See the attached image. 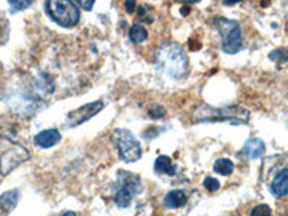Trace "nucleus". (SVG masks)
Returning <instances> with one entry per match:
<instances>
[{
	"label": "nucleus",
	"instance_id": "39448f33",
	"mask_svg": "<svg viewBox=\"0 0 288 216\" xmlns=\"http://www.w3.org/2000/svg\"><path fill=\"white\" fill-rule=\"evenodd\" d=\"M45 12L50 19L58 23L62 28H74L80 20V8L77 3L65 0V2H46Z\"/></svg>",
	"mask_w": 288,
	"mask_h": 216
},
{
	"label": "nucleus",
	"instance_id": "1a4fd4ad",
	"mask_svg": "<svg viewBox=\"0 0 288 216\" xmlns=\"http://www.w3.org/2000/svg\"><path fill=\"white\" fill-rule=\"evenodd\" d=\"M62 140L60 130L56 128H49V130H43L39 131L35 137H33V143L40 148H50L56 146Z\"/></svg>",
	"mask_w": 288,
	"mask_h": 216
},
{
	"label": "nucleus",
	"instance_id": "4468645a",
	"mask_svg": "<svg viewBox=\"0 0 288 216\" xmlns=\"http://www.w3.org/2000/svg\"><path fill=\"white\" fill-rule=\"evenodd\" d=\"M188 202V196L183 190H170L169 193L164 196V206L167 209H178V207H182L186 205Z\"/></svg>",
	"mask_w": 288,
	"mask_h": 216
},
{
	"label": "nucleus",
	"instance_id": "ddd939ff",
	"mask_svg": "<svg viewBox=\"0 0 288 216\" xmlns=\"http://www.w3.org/2000/svg\"><path fill=\"white\" fill-rule=\"evenodd\" d=\"M154 172L160 175H167V176H175L178 173V166L171 163V158L169 156H159L154 161Z\"/></svg>",
	"mask_w": 288,
	"mask_h": 216
},
{
	"label": "nucleus",
	"instance_id": "dca6fc26",
	"mask_svg": "<svg viewBox=\"0 0 288 216\" xmlns=\"http://www.w3.org/2000/svg\"><path fill=\"white\" fill-rule=\"evenodd\" d=\"M130 39L133 40L134 43H143L144 40L147 39V29L143 26V25H133L131 28H130Z\"/></svg>",
	"mask_w": 288,
	"mask_h": 216
},
{
	"label": "nucleus",
	"instance_id": "5701e85b",
	"mask_svg": "<svg viewBox=\"0 0 288 216\" xmlns=\"http://www.w3.org/2000/svg\"><path fill=\"white\" fill-rule=\"evenodd\" d=\"M58 216H77V213L72 212V210H65V212H61Z\"/></svg>",
	"mask_w": 288,
	"mask_h": 216
},
{
	"label": "nucleus",
	"instance_id": "7ed1b4c3",
	"mask_svg": "<svg viewBox=\"0 0 288 216\" xmlns=\"http://www.w3.org/2000/svg\"><path fill=\"white\" fill-rule=\"evenodd\" d=\"M143 192V182L141 177L136 173L120 170L117 176V186H116V195L114 202L121 209H126L131 205V200L136 195Z\"/></svg>",
	"mask_w": 288,
	"mask_h": 216
},
{
	"label": "nucleus",
	"instance_id": "6e6552de",
	"mask_svg": "<svg viewBox=\"0 0 288 216\" xmlns=\"http://www.w3.org/2000/svg\"><path fill=\"white\" fill-rule=\"evenodd\" d=\"M28 158H29V153L26 148L22 147L19 144L13 146L0 156V173L3 176H8L10 172H13L16 167L20 166Z\"/></svg>",
	"mask_w": 288,
	"mask_h": 216
},
{
	"label": "nucleus",
	"instance_id": "9d476101",
	"mask_svg": "<svg viewBox=\"0 0 288 216\" xmlns=\"http://www.w3.org/2000/svg\"><path fill=\"white\" fill-rule=\"evenodd\" d=\"M269 192L275 197H284L288 195V166L281 169L278 173L274 176L271 185H269Z\"/></svg>",
	"mask_w": 288,
	"mask_h": 216
},
{
	"label": "nucleus",
	"instance_id": "412c9836",
	"mask_svg": "<svg viewBox=\"0 0 288 216\" xmlns=\"http://www.w3.org/2000/svg\"><path fill=\"white\" fill-rule=\"evenodd\" d=\"M77 5L78 8H82L84 10H91L94 6V0H80Z\"/></svg>",
	"mask_w": 288,
	"mask_h": 216
},
{
	"label": "nucleus",
	"instance_id": "aec40b11",
	"mask_svg": "<svg viewBox=\"0 0 288 216\" xmlns=\"http://www.w3.org/2000/svg\"><path fill=\"white\" fill-rule=\"evenodd\" d=\"M149 113L153 118H161L166 116V110L161 107V105H154L153 108H150Z\"/></svg>",
	"mask_w": 288,
	"mask_h": 216
},
{
	"label": "nucleus",
	"instance_id": "20e7f679",
	"mask_svg": "<svg viewBox=\"0 0 288 216\" xmlns=\"http://www.w3.org/2000/svg\"><path fill=\"white\" fill-rule=\"evenodd\" d=\"M112 143L119 148V156L124 163H134L141 157L143 150L139 140L127 128H116L112 131Z\"/></svg>",
	"mask_w": 288,
	"mask_h": 216
},
{
	"label": "nucleus",
	"instance_id": "6ab92c4d",
	"mask_svg": "<svg viewBox=\"0 0 288 216\" xmlns=\"http://www.w3.org/2000/svg\"><path fill=\"white\" fill-rule=\"evenodd\" d=\"M32 5V2L29 0H25V2H15V0H10L9 6L12 8V12H19V10L26 9Z\"/></svg>",
	"mask_w": 288,
	"mask_h": 216
},
{
	"label": "nucleus",
	"instance_id": "4be33fe9",
	"mask_svg": "<svg viewBox=\"0 0 288 216\" xmlns=\"http://www.w3.org/2000/svg\"><path fill=\"white\" fill-rule=\"evenodd\" d=\"M134 9H136V3L134 2H126V10L129 13H134Z\"/></svg>",
	"mask_w": 288,
	"mask_h": 216
},
{
	"label": "nucleus",
	"instance_id": "f3484780",
	"mask_svg": "<svg viewBox=\"0 0 288 216\" xmlns=\"http://www.w3.org/2000/svg\"><path fill=\"white\" fill-rule=\"evenodd\" d=\"M203 186H205V189H206L208 192L213 193V192L219 190V187H220V183H219L215 177L208 176V177H205V180H203Z\"/></svg>",
	"mask_w": 288,
	"mask_h": 216
},
{
	"label": "nucleus",
	"instance_id": "9b49d317",
	"mask_svg": "<svg viewBox=\"0 0 288 216\" xmlns=\"http://www.w3.org/2000/svg\"><path fill=\"white\" fill-rule=\"evenodd\" d=\"M19 196L20 193L18 189H12V190L5 192L3 195H0V215H9L18 205Z\"/></svg>",
	"mask_w": 288,
	"mask_h": 216
},
{
	"label": "nucleus",
	"instance_id": "423d86ee",
	"mask_svg": "<svg viewBox=\"0 0 288 216\" xmlns=\"http://www.w3.org/2000/svg\"><path fill=\"white\" fill-rule=\"evenodd\" d=\"M216 29L222 38V49L229 55H234L242 48V30L239 22L226 18L216 19Z\"/></svg>",
	"mask_w": 288,
	"mask_h": 216
},
{
	"label": "nucleus",
	"instance_id": "f257e3e1",
	"mask_svg": "<svg viewBox=\"0 0 288 216\" xmlns=\"http://www.w3.org/2000/svg\"><path fill=\"white\" fill-rule=\"evenodd\" d=\"M157 67L173 79L185 78L189 72V59L186 52L176 42H166L157 50Z\"/></svg>",
	"mask_w": 288,
	"mask_h": 216
},
{
	"label": "nucleus",
	"instance_id": "f8f14e48",
	"mask_svg": "<svg viewBox=\"0 0 288 216\" xmlns=\"http://www.w3.org/2000/svg\"><path fill=\"white\" fill-rule=\"evenodd\" d=\"M244 154L251 160H257V158L262 157L265 153V143L259 138H249L245 143V146L242 148Z\"/></svg>",
	"mask_w": 288,
	"mask_h": 216
},
{
	"label": "nucleus",
	"instance_id": "2eb2a0df",
	"mask_svg": "<svg viewBox=\"0 0 288 216\" xmlns=\"http://www.w3.org/2000/svg\"><path fill=\"white\" fill-rule=\"evenodd\" d=\"M234 170H235V165L229 158H218L213 165V172L220 176H229L234 173Z\"/></svg>",
	"mask_w": 288,
	"mask_h": 216
},
{
	"label": "nucleus",
	"instance_id": "f03ea898",
	"mask_svg": "<svg viewBox=\"0 0 288 216\" xmlns=\"http://www.w3.org/2000/svg\"><path fill=\"white\" fill-rule=\"evenodd\" d=\"M248 110L241 105H225L213 108L210 105H199L192 114V123H213V121H226L232 126H245L249 123Z\"/></svg>",
	"mask_w": 288,
	"mask_h": 216
},
{
	"label": "nucleus",
	"instance_id": "a211bd4d",
	"mask_svg": "<svg viewBox=\"0 0 288 216\" xmlns=\"http://www.w3.org/2000/svg\"><path fill=\"white\" fill-rule=\"evenodd\" d=\"M249 216H271V207L265 203H261L252 209L251 215Z\"/></svg>",
	"mask_w": 288,
	"mask_h": 216
},
{
	"label": "nucleus",
	"instance_id": "0eeeda50",
	"mask_svg": "<svg viewBox=\"0 0 288 216\" xmlns=\"http://www.w3.org/2000/svg\"><path fill=\"white\" fill-rule=\"evenodd\" d=\"M102 108H104V102H102V101H94V102L84 104L82 107L72 110V111L68 113V116H67L65 127L67 128L78 127L81 124L87 123V121L91 120L92 117H95Z\"/></svg>",
	"mask_w": 288,
	"mask_h": 216
}]
</instances>
